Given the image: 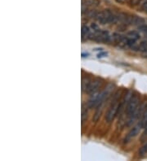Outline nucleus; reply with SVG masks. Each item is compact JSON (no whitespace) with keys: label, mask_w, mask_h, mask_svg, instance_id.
Segmentation results:
<instances>
[{"label":"nucleus","mask_w":147,"mask_h":161,"mask_svg":"<svg viewBox=\"0 0 147 161\" xmlns=\"http://www.w3.org/2000/svg\"><path fill=\"white\" fill-rule=\"evenodd\" d=\"M112 86L111 85H109V86L106 88V90H104L103 92H101V94H98L97 95H95L94 97H92L91 99L88 101V108H93L96 106H99L100 104L103 103V101L106 99V98L107 97L109 94H110V90L112 89Z\"/></svg>","instance_id":"nucleus-1"},{"label":"nucleus","mask_w":147,"mask_h":161,"mask_svg":"<svg viewBox=\"0 0 147 161\" xmlns=\"http://www.w3.org/2000/svg\"><path fill=\"white\" fill-rule=\"evenodd\" d=\"M117 94L115 96V98H114V102H112L111 105L109 108L108 111L106 112V122L107 123H110L111 121H113L115 116H117V114L118 113V109H119V104L118 103V98H117Z\"/></svg>","instance_id":"nucleus-2"},{"label":"nucleus","mask_w":147,"mask_h":161,"mask_svg":"<svg viewBox=\"0 0 147 161\" xmlns=\"http://www.w3.org/2000/svg\"><path fill=\"white\" fill-rule=\"evenodd\" d=\"M138 103H139V98L137 95L133 96L131 99L129 100V102L127 103L126 107V112L128 115V117L131 116L133 114H134V112L137 111L138 108Z\"/></svg>","instance_id":"nucleus-3"},{"label":"nucleus","mask_w":147,"mask_h":161,"mask_svg":"<svg viewBox=\"0 0 147 161\" xmlns=\"http://www.w3.org/2000/svg\"><path fill=\"white\" fill-rule=\"evenodd\" d=\"M145 19H143L141 17L137 16H127L126 21H125V25H136V26H141L145 25Z\"/></svg>","instance_id":"nucleus-4"},{"label":"nucleus","mask_w":147,"mask_h":161,"mask_svg":"<svg viewBox=\"0 0 147 161\" xmlns=\"http://www.w3.org/2000/svg\"><path fill=\"white\" fill-rule=\"evenodd\" d=\"M91 39L98 43H109L110 41V37L109 33L106 30H100L96 33V35L92 36Z\"/></svg>","instance_id":"nucleus-5"},{"label":"nucleus","mask_w":147,"mask_h":161,"mask_svg":"<svg viewBox=\"0 0 147 161\" xmlns=\"http://www.w3.org/2000/svg\"><path fill=\"white\" fill-rule=\"evenodd\" d=\"M101 83V81L99 79H95L93 80V81H92V82H89V83L88 84V86L86 87L84 92L89 94H94V93L98 90V88L100 86Z\"/></svg>","instance_id":"nucleus-6"},{"label":"nucleus","mask_w":147,"mask_h":161,"mask_svg":"<svg viewBox=\"0 0 147 161\" xmlns=\"http://www.w3.org/2000/svg\"><path fill=\"white\" fill-rule=\"evenodd\" d=\"M141 127L140 126V124H138L137 126H135L133 127L132 129H131L130 131H129V133H128V135H127V137L125 138V142H128L130 139H132L133 138H134V137L137 136V134H138L139 131H140V128H141Z\"/></svg>","instance_id":"nucleus-7"},{"label":"nucleus","mask_w":147,"mask_h":161,"mask_svg":"<svg viewBox=\"0 0 147 161\" xmlns=\"http://www.w3.org/2000/svg\"><path fill=\"white\" fill-rule=\"evenodd\" d=\"M138 124H140V126L141 128H145L147 125V105L145 107L144 112H143L142 116L141 117V120H140V123Z\"/></svg>","instance_id":"nucleus-8"},{"label":"nucleus","mask_w":147,"mask_h":161,"mask_svg":"<svg viewBox=\"0 0 147 161\" xmlns=\"http://www.w3.org/2000/svg\"><path fill=\"white\" fill-rule=\"evenodd\" d=\"M82 4H83V8H88V7L96 6L98 2L96 0H83Z\"/></svg>","instance_id":"nucleus-9"},{"label":"nucleus","mask_w":147,"mask_h":161,"mask_svg":"<svg viewBox=\"0 0 147 161\" xmlns=\"http://www.w3.org/2000/svg\"><path fill=\"white\" fill-rule=\"evenodd\" d=\"M81 33H82V40L84 41V38H87L89 35L90 33V29L87 25H84L82 26V30H81Z\"/></svg>","instance_id":"nucleus-10"},{"label":"nucleus","mask_w":147,"mask_h":161,"mask_svg":"<svg viewBox=\"0 0 147 161\" xmlns=\"http://www.w3.org/2000/svg\"><path fill=\"white\" fill-rule=\"evenodd\" d=\"M127 36H128L129 38L133 39V40H135V41H137V40L140 38V34H139L138 32H137V31H134V30L128 32V33Z\"/></svg>","instance_id":"nucleus-11"},{"label":"nucleus","mask_w":147,"mask_h":161,"mask_svg":"<svg viewBox=\"0 0 147 161\" xmlns=\"http://www.w3.org/2000/svg\"><path fill=\"white\" fill-rule=\"evenodd\" d=\"M137 50L140 51H147V41L141 42L137 47Z\"/></svg>","instance_id":"nucleus-12"},{"label":"nucleus","mask_w":147,"mask_h":161,"mask_svg":"<svg viewBox=\"0 0 147 161\" xmlns=\"http://www.w3.org/2000/svg\"><path fill=\"white\" fill-rule=\"evenodd\" d=\"M81 118H82V124H84L86 120H87V119H88V109L84 108V106H83V109H82Z\"/></svg>","instance_id":"nucleus-13"},{"label":"nucleus","mask_w":147,"mask_h":161,"mask_svg":"<svg viewBox=\"0 0 147 161\" xmlns=\"http://www.w3.org/2000/svg\"><path fill=\"white\" fill-rule=\"evenodd\" d=\"M146 153H147V143H145V144L143 145L142 147L140 148V150H139V155L143 156V155H145Z\"/></svg>","instance_id":"nucleus-14"},{"label":"nucleus","mask_w":147,"mask_h":161,"mask_svg":"<svg viewBox=\"0 0 147 161\" xmlns=\"http://www.w3.org/2000/svg\"><path fill=\"white\" fill-rule=\"evenodd\" d=\"M138 29L141 31H142L143 33H145L147 34V25H143L141 26H139Z\"/></svg>","instance_id":"nucleus-15"},{"label":"nucleus","mask_w":147,"mask_h":161,"mask_svg":"<svg viewBox=\"0 0 147 161\" xmlns=\"http://www.w3.org/2000/svg\"><path fill=\"white\" fill-rule=\"evenodd\" d=\"M140 0H131L130 2V5L131 6H136V5L138 4V3Z\"/></svg>","instance_id":"nucleus-16"},{"label":"nucleus","mask_w":147,"mask_h":161,"mask_svg":"<svg viewBox=\"0 0 147 161\" xmlns=\"http://www.w3.org/2000/svg\"><path fill=\"white\" fill-rule=\"evenodd\" d=\"M146 2H147V0H140V1H139V3H138V4H137V6H138L139 8H141V7H142L143 5L145 4V3Z\"/></svg>","instance_id":"nucleus-17"},{"label":"nucleus","mask_w":147,"mask_h":161,"mask_svg":"<svg viewBox=\"0 0 147 161\" xmlns=\"http://www.w3.org/2000/svg\"><path fill=\"white\" fill-rule=\"evenodd\" d=\"M107 55V53L106 52H101V53H99L97 55V57L98 58H102V57H105Z\"/></svg>","instance_id":"nucleus-18"},{"label":"nucleus","mask_w":147,"mask_h":161,"mask_svg":"<svg viewBox=\"0 0 147 161\" xmlns=\"http://www.w3.org/2000/svg\"><path fill=\"white\" fill-rule=\"evenodd\" d=\"M141 10H142V11H144V12H145V13H147V2L145 3V4L143 5L142 7H141Z\"/></svg>","instance_id":"nucleus-19"},{"label":"nucleus","mask_w":147,"mask_h":161,"mask_svg":"<svg viewBox=\"0 0 147 161\" xmlns=\"http://www.w3.org/2000/svg\"><path fill=\"white\" fill-rule=\"evenodd\" d=\"M147 137V125L145 127V130H144V132H143V133H142V137H141V138H146Z\"/></svg>","instance_id":"nucleus-20"},{"label":"nucleus","mask_w":147,"mask_h":161,"mask_svg":"<svg viewBox=\"0 0 147 161\" xmlns=\"http://www.w3.org/2000/svg\"><path fill=\"white\" fill-rule=\"evenodd\" d=\"M131 0H116L117 3H124L126 2H130Z\"/></svg>","instance_id":"nucleus-21"},{"label":"nucleus","mask_w":147,"mask_h":161,"mask_svg":"<svg viewBox=\"0 0 147 161\" xmlns=\"http://www.w3.org/2000/svg\"><path fill=\"white\" fill-rule=\"evenodd\" d=\"M89 55V54L88 53H82V57L84 58V57H87V56H88Z\"/></svg>","instance_id":"nucleus-22"}]
</instances>
